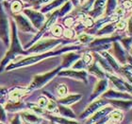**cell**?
<instances>
[{"instance_id":"cell-1","label":"cell","mask_w":132,"mask_h":124,"mask_svg":"<svg viewBox=\"0 0 132 124\" xmlns=\"http://www.w3.org/2000/svg\"><path fill=\"white\" fill-rule=\"evenodd\" d=\"M80 48H81V47H79V46H68V47H66L60 50H49V51H46V52L44 53L27 55V57H25L22 60L11 63L5 69L7 71H10V70H13V69L25 67V66H30L35 64V63H38L39 62L43 61L44 59L49 58V57H54V56L60 55V54H62V53L68 52L70 50H78Z\"/></svg>"},{"instance_id":"cell-35","label":"cell","mask_w":132,"mask_h":124,"mask_svg":"<svg viewBox=\"0 0 132 124\" xmlns=\"http://www.w3.org/2000/svg\"><path fill=\"white\" fill-rule=\"evenodd\" d=\"M118 4V0H107L106 9H105L106 15H111V14H113V12L115 11V9L117 8Z\"/></svg>"},{"instance_id":"cell-36","label":"cell","mask_w":132,"mask_h":124,"mask_svg":"<svg viewBox=\"0 0 132 124\" xmlns=\"http://www.w3.org/2000/svg\"><path fill=\"white\" fill-rule=\"evenodd\" d=\"M95 38L94 36L93 35H90V34H88V33H84V32H80L78 33V35H77V40L79 43H81V44H90L94 39Z\"/></svg>"},{"instance_id":"cell-47","label":"cell","mask_w":132,"mask_h":124,"mask_svg":"<svg viewBox=\"0 0 132 124\" xmlns=\"http://www.w3.org/2000/svg\"><path fill=\"white\" fill-rule=\"evenodd\" d=\"M0 122L1 123H6L7 122V114H6V109L2 104H0Z\"/></svg>"},{"instance_id":"cell-4","label":"cell","mask_w":132,"mask_h":124,"mask_svg":"<svg viewBox=\"0 0 132 124\" xmlns=\"http://www.w3.org/2000/svg\"><path fill=\"white\" fill-rule=\"evenodd\" d=\"M61 69V66L58 67V68L54 69L52 71L46 72L45 74H42V75H36L33 78L32 82L29 84V86L28 87V92L30 93L31 91H34V90H38V89L43 88L44 85H46L47 83H49L50 81L53 80L55 76H57L59 73V71Z\"/></svg>"},{"instance_id":"cell-52","label":"cell","mask_w":132,"mask_h":124,"mask_svg":"<svg viewBox=\"0 0 132 124\" xmlns=\"http://www.w3.org/2000/svg\"><path fill=\"white\" fill-rule=\"evenodd\" d=\"M50 1H52V0H41V1L39 2V6H40V5H44V4H46V3L50 2Z\"/></svg>"},{"instance_id":"cell-50","label":"cell","mask_w":132,"mask_h":124,"mask_svg":"<svg viewBox=\"0 0 132 124\" xmlns=\"http://www.w3.org/2000/svg\"><path fill=\"white\" fill-rule=\"evenodd\" d=\"M26 1H28L30 5H38L39 6V2H40L41 0H26Z\"/></svg>"},{"instance_id":"cell-27","label":"cell","mask_w":132,"mask_h":124,"mask_svg":"<svg viewBox=\"0 0 132 124\" xmlns=\"http://www.w3.org/2000/svg\"><path fill=\"white\" fill-rule=\"evenodd\" d=\"M110 104L117 107L119 110L121 111H127L131 109V99H110Z\"/></svg>"},{"instance_id":"cell-33","label":"cell","mask_w":132,"mask_h":124,"mask_svg":"<svg viewBox=\"0 0 132 124\" xmlns=\"http://www.w3.org/2000/svg\"><path fill=\"white\" fill-rule=\"evenodd\" d=\"M26 8L25 4L21 0H11V10L13 14L21 13L22 11Z\"/></svg>"},{"instance_id":"cell-11","label":"cell","mask_w":132,"mask_h":124,"mask_svg":"<svg viewBox=\"0 0 132 124\" xmlns=\"http://www.w3.org/2000/svg\"><path fill=\"white\" fill-rule=\"evenodd\" d=\"M106 78L111 82V83L113 84V87L116 90L122 92H127V93L131 94V83H129L128 82L124 81L121 78L115 76L114 73H109V72H106Z\"/></svg>"},{"instance_id":"cell-13","label":"cell","mask_w":132,"mask_h":124,"mask_svg":"<svg viewBox=\"0 0 132 124\" xmlns=\"http://www.w3.org/2000/svg\"><path fill=\"white\" fill-rule=\"evenodd\" d=\"M106 3L107 0H94L91 10L87 11V15L91 16L94 20H97L103 16L106 9Z\"/></svg>"},{"instance_id":"cell-21","label":"cell","mask_w":132,"mask_h":124,"mask_svg":"<svg viewBox=\"0 0 132 124\" xmlns=\"http://www.w3.org/2000/svg\"><path fill=\"white\" fill-rule=\"evenodd\" d=\"M4 105H5L4 108L6 109V111H9V112H11V113H16V112H19V111L28 109L27 103H25L22 100H20V101H10V100H8Z\"/></svg>"},{"instance_id":"cell-29","label":"cell","mask_w":132,"mask_h":124,"mask_svg":"<svg viewBox=\"0 0 132 124\" xmlns=\"http://www.w3.org/2000/svg\"><path fill=\"white\" fill-rule=\"evenodd\" d=\"M115 27H114V23H108L106 25L99 28L98 31L95 32L98 36H103V35H110L112 33L115 32Z\"/></svg>"},{"instance_id":"cell-30","label":"cell","mask_w":132,"mask_h":124,"mask_svg":"<svg viewBox=\"0 0 132 124\" xmlns=\"http://www.w3.org/2000/svg\"><path fill=\"white\" fill-rule=\"evenodd\" d=\"M27 107H28V109L32 111L33 113H35L36 115H38V116H43V118H45L46 115L48 114L47 111L45 110L44 108L39 106L37 103H27Z\"/></svg>"},{"instance_id":"cell-40","label":"cell","mask_w":132,"mask_h":124,"mask_svg":"<svg viewBox=\"0 0 132 124\" xmlns=\"http://www.w3.org/2000/svg\"><path fill=\"white\" fill-rule=\"evenodd\" d=\"M121 45L124 47L125 49L128 52V54L131 55V36L128 35V37H126V38L122 39Z\"/></svg>"},{"instance_id":"cell-23","label":"cell","mask_w":132,"mask_h":124,"mask_svg":"<svg viewBox=\"0 0 132 124\" xmlns=\"http://www.w3.org/2000/svg\"><path fill=\"white\" fill-rule=\"evenodd\" d=\"M80 58V54L74 52H69L62 58V63H61V69H66L71 67Z\"/></svg>"},{"instance_id":"cell-38","label":"cell","mask_w":132,"mask_h":124,"mask_svg":"<svg viewBox=\"0 0 132 124\" xmlns=\"http://www.w3.org/2000/svg\"><path fill=\"white\" fill-rule=\"evenodd\" d=\"M80 23L82 24V26L84 27V28H92L94 26V23H95V21H94V18H92L91 16H89V15H86V16L84 17V18H83L81 21H80Z\"/></svg>"},{"instance_id":"cell-51","label":"cell","mask_w":132,"mask_h":124,"mask_svg":"<svg viewBox=\"0 0 132 124\" xmlns=\"http://www.w3.org/2000/svg\"><path fill=\"white\" fill-rule=\"evenodd\" d=\"M20 118V115L18 114V115H16V118H15V119H13V120H11V123H21V120H18V119Z\"/></svg>"},{"instance_id":"cell-10","label":"cell","mask_w":132,"mask_h":124,"mask_svg":"<svg viewBox=\"0 0 132 124\" xmlns=\"http://www.w3.org/2000/svg\"><path fill=\"white\" fill-rule=\"evenodd\" d=\"M112 47L114 58L117 60V62L121 65L127 63V62H128V63H131V55L128 54V52L125 49L124 47L121 45V43H119V40L113 42Z\"/></svg>"},{"instance_id":"cell-24","label":"cell","mask_w":132,"mask_h":124,"mask_svg":"<svg viewBox=\"0 0 132 124\" xmlns=\"http://www.w3.org/2000/svg\"><path fill=\"white\" fill-rule=\"evenodd\" d=\"M81 99H82V95H80V94H70V95H66V96L62 97L57 102L59 104L69 106V105H72L77 102Z\"/></svg>"},{"instance_id":"cell-46","label":"cell","mask_w":132,"mask_h":124,"mask_svg":"<svg viewBox=\"0 0 132 124\" xmlns=\"http://www.w3.org/2000/svg\"><path fill=\"white\" fill-rule=\"evenodd\" d=\"M48 98L45 96H41L40 98L38 99V100H37V104L39 105V106H41V107L44 108L45 109V106H46L47 102H48Z\"/></svg>"},{"instance_id":"cell-14","label":"cell","mask_w":132,"mask_h":124,"mask_svg":"<svg viewBox=\"0 0 132 124\" xmlns=\"http://www.w3.org/2000/svg\"><path fill=\"white\" fill-rule=\"evenodd\" d=\"M112 110H113L112 105H108V104L104 105L103 107L99 108L96 112H94V113L91 116V118H89L87 123H90V124L101 123L103 119L106 118V116H107Z\"/></svg>"},{"instance_id":"cell-17","label":"cell","mask_w":132,"mask_h":124,"mask_svg":"<svg viewBox=\"0 0 132 124\" xmlns=\"http://www.w3.org/2000/svg\"><path fill=\"white\" fill-rule=\"evenodd\" d=\"M20 116L22 118L23 121L27 123H42V122H46L43 116H38L32 111H26L23 110L20 114Z\"/></svg>"},{"instance_id":"cell-7","label":"cell","mask_w":132,"mask_h":124,"mask_svg":"<svg viewBox=\"0 0 132 124\" xmlns=\"http://www.w3.org/2000/svg\"><path fill=\"white\" fill-rule=\"evenodd\" d=\"M22 13H24L26 16L28 17V20L30 21V23L36 30H40L43 27L44 23L45 22V20H46L44 13L29 8L24 9L22 11Z\"/></svg>"},{"instance_id":"cell-9","label":"cell","mask_w":132,"mask_h":124,"mask_svg":"<svg viewBox=\"0 0 132 124\" xmlns=\"http://www.w3.org/2000/svg\"><path fill=\"white\" fill-rule=\"evenodd\" d=\"M13 18L14 22L16 24V27L21 31L27 33H32V34H35L37 32V30L33 27L30 21L28 20V18L24 13L13 14Z\"/></svg>"},{"instance_id":"cell-37","label":"cell","mask_w":132,"mask_h":124,"mask_svg":"<svg viewBox=\"0 0 132 124\" xmlns=\"http://www.w3.org/2000/svg\"><path fill=\"white\" fill-rule=\"evenodd\" d=\"M64 28H62V26L60 25V24H54V25L51 27L50 31H51V33L53 34V36H55L57 38H60L62 36V32H63Z\"/></svg>"},{"instance_id":"cell-3","label":"cell","mask_w":132,"mask_h":124,"mask_svg":"<svg viewBox=\"0 0 132 124\" xmlns=\"http://www.w3.org/2000/svg\"><path fill=\"white\" fill-rule=\"evenodd\" d=\"M64 42L65 41L61 40V39L41 38L37 42H35L31 47H29L28 49L27 48V53H28V55H30V54H39V53L46 52L49 50H53Z\"/></svg>"},{"instance_id":"cell-43","label":"cell","mask_w":132,"mask_h":124,"mask_svg":"<svg viewBox=\"0 0 132 124\" xmlns=\"http://www.w3.org/2000/svg\"><path fill=\"white\" fill-rule=\"evenodd\" d=\"M76 34H77V31L73 28H66L65 30H63V32H62V35H63L66 39L75 38V37H76Z\"/></svg>"},{"instance_id":"cell-8","label":"cell","mask_w":132,"mask_h":124,"mask_svg":"<svg viewBox=\"0 0 132 124\" xmlns=\"http://www.w3.org/2000/svg\"><path fill=\"white\" fill-rule=\"evenodd\" d=\"M59 18V12H58V10H55V11H53L52 14L49 16V18L47 20H45V22L44 23V25H43V27H42L41 28H40V31H39L38 33H37V35L34 37V38L32 39V41L30 42V44L29 45H27L25 47V48L27 49V48H28L29 47H31L35 42H37L39 40V39H41L43 36H44V33H46L47 31H49L50 28H51V27H52L54 24H55L56 22H57V20H58Z\"/></svg>"},{"instance_id":"cell-32","label":"cell","mask_w":132,"mask_h":124,"mask_svg":"<svg viewBox=\"0 0 132 124\" xmlns=\"http://www.w3.org/2000/svg\"><path fill=\"white\" fill-rule=\"evenodd\" d=\"M73 9H74V6H73V4H72L71 1H70V0L66 1L63 5L61 7V9H60V10H58L59 17L66 16L67 14H69L70 12H71Z\"/></svg>"},{"instance_id":"cell-48","label":"cell","mask_w":132,"mask_h":124,"mask_svg":"<svg viewBox=\"0 0 132 124\" xmlns=\"http://www.w3.org/2000/svg\"><path fill=\"white\" fill-rule=\"evenodd\" d=\"M121 2H122L121 6L125 9V10H126V11H130V9H131V5H132L131 0H123V1H121Z\"/></svg>"},{"instance_id":"cell-45","label":"cell","mask_w":132,"mask_h":124,"mask_svg":"<svg viewBox=\"0 0 132 124\" xmlns=\"http://www.w3.org/2000/svg\"><path fill=\"white\" fill-rule=\"evenodd\" d=\"M67 93H68V88H67V86H66L65 84H62V83H61V84H59L58 94L60 95V97L62 98V97L66 96Z\"/></svg>"},{"instance_id":"cell-20","label":"cell","mask_w":132,"mask_h":124,"mask_svg":"<svg viewBox=\"0 0 132 124\" xmlns=\"http://www.w3.org/2000/svg\"><path fill=\"white\" fill-rule=\"evenodd\" d=\"M87 72H88V74L94 75V76H95L98 79H104V78H106V71L100 66V64L97 63V61L94 62V63L92 62L89 64L88 67H87Z\"/></svg>"},{"instance_id":"cell-28","label":"cell","mask_w":132,"mask_h":124,"mask_svg":"<svg viewBox=\"0 0 132 124\" xmlns=\"http://www.w3.org/2000/svg\"><path fill=\"white\" fill-rule=\"evenodd\" d=\"M118 74L122 75L126 80L129 83L132 82V67L131 63H126V64H122L120 67Z\"/></svg>"},{"instance_id":"cell-42","label":"cell","mask_w":132,"mask_h":124,"mask_svg":"<svg viewBox=\"0 0 132 124\" xmlns=\"http://www.w3.org/2000/svg\"><path fill=\"white\" fill-rule=\"evenodd\" d=\"M77 20L76 19V17L73 16H67L63 19V25L66 28H73L74 26H76Z\"/></svg>"},{"instance_id":"cell-44","label":"cell","mask_w":132,"mask_h":124,"mask_svg":"<svg viewBox=\"0 0 132 124\" xmlns=\"http://www.w3.org/2000/svg\"><path fill=\"white\" fill-rule=\"evenodd\" d=\"M81 60H82L83 63L87 65V67H88L89 64L93 62V55H92L90 52H84L83 53L82 57H81Z\"/></svg>"},{"instance_id":"cell-53","label":"cell","mask_w":132,"mask_h":124,"mask_svg":"<svg viewBox=\"0 0 132 124\" xmlns=\"http://www.w3.org/2000/svg\"><path fill=\"white\" fill-rule=\"evenodd\" d=\"M87 1H88V0H79V2H80V7H81L82 5H84V4H85V3L87 2Z\"/></svg>"},{"instance_id":"cell-2","label":"cell","mask_w":132,"mask_h":124,"mask_svg":"<svg viewBox=\"0 0 132 124\" xmlns=\"http://www.w3.org/2000/svg\"><path fill=\"white\" fill-rule=\"evenodd\" d=\"M11 42H10V46H9L8 53L6 54L4 59L0 63V72H2L3 69L6 68V66L8 65L11 60L16 58L17 55H28L27 50L23 48L19 41V38L17 35V27L14 20H12L11 22Z\"/></svg>"},{"instance_id":"cell-22","label":"cell","mask_w":132,"mask_h":124,"mask_svg":"<svg viewBox=\"0 0 132 124\" xmlns=\"http://www.w3.org/2000/svg\"><path fill=\"white\" fill-rule=\"evenodd\" d=\"M29 93L28 88H14L11 92H9V99L10 101H20L24 97Z\"/></svg>"},{"instance_id":"cell-25","label":"cell","mask_w":132,"mask_h":124,"mask_svg":"<svg viewBox=\"0 0 132 124\" xmlns=\"http://www.w3.org/2000/svg\"><path fill=\"white\" fill-rule=\"evenodd\" d=\"M107 120H105V123H119L124 119V113L121 110H114L113 109L107 116Z\"/></svg>"},{"instance_id":"cell-18","label":"cell","mask_w":132,"mask_h":124,"mask_svg":"<svg viewBox=\"0 0 132 124\" xmlns=\"http://www.w3.org/2000/svg\"><path fill=\"white\" fill-rule=\"evenodd\" d=\"M104 99H131V94H127V92L115 91V90H109L108 89L105 93L102 94Z\"/></svg>"},{"instance_id":"cell-31","label":"cell","mask_w":132,"mask_h":124,"mask_svg":"<svg viewBox=\"0 0 132 124\" xmlns=\"http://www.w3.org/2000/svg\"><path fill=\"white\" fill-rule=\"evenodd\" d=\"M58 107H59V114H61L62 116L67 118V119H76V114H75L68 106L59 104L58 103Z\"/></svg>"},{"instance_id":"cell-19","label":"cell","mask_w":132,"mask_h":124,"mask_svg":"<svg viewBox=\"0 0 132 124\" xmlns=\"http://www.w3.org/2000/svg\"><path fill=\"white\" fill-rule=\"evenodd\" d=\"M97 53L100 54V55L108 62V63L110 64V66L111 67V69H112V71L114 72V73H117V74H118L119 70H120V67H121V64L117 62V60H116L113 56H111V54H110L108 50L99 51V52H97Z\"/></svg>"},{"instance_id":"cell-34","label":"cell","mask_w":132,"mask_h":124,"mask_svg":"<svg viewBox=\"0 0 132 124\" xmlns=\"http://www.w3.org/2000/svg\"><path fill=\"white\" fill-rule=\"evenodd\" d=\"M45 110L47 111L48 114H52V115H59V107H58V102L55 100L49 99L47 102L46 106H45Z\"/></svg>"},{"instance_id":"cell-12","label":"cell","mask_w":132,"mask_h":124,"mask_svg":"<svg viewBox=\"0 0 132 124\" xmlns=\"http://www.w3.org/2000/svg\"><path fill=\"white\" fill-rule=\"evenodd\" d=\"M58 76L61 77H67L75 79V80L82 81L86 84L88 82V72L86 70H77V69H61L58 73Z\"/></svg>"},{"instance_id":"cell-49","label":"cell","mask_w":132,"mask_h":124,"mask_svg":"<svg viewBox=\"0 0 132 124\" xmlns=\"http://www.w3.org/2000/svg\"><path fill=\"white\" fill-rule=\"evenodd\" d=\"M127 31H128V35L129 36H131V18H128L127 19Z\"/></svg>"},{"instance_id":"cell-15","label":"cell","mask_w":132,"mask_h":124,"mask_svg":"<svg viewBox=\"0 0 132 124\" xmlns=\"http://www.w3.org/2000/svg\"><path fill=\"white\" fill-rule=\"evenodd\" d=\"M106 104H107V101L105 100L104 98L101 99H94V100L91 101V104L89 105L88 107L85 109V111L80 115V119H89V118H90V116H91L94 112H96L99 108L103 107V106L106 105Z\"/></svg>"},{"instance_id":"cell-55","label":"cell","mask_w":132,"mask_h":124,"mask_svg":"<svg viewBox=\"0 0 132 124\" xmlns=\"http://www.w3.org/2000/svg\"><path fill=\"white\" fill-rule=\"evenodd\" d=\"M121 1H122V0H118V2H119V3H120V2H121Z\"/></svg>"},{"instance_id":"cell-6","label":"cell","mask_w":132,"mask_h":124,"mask_svg":"<svg viewBox=\"0 0 132 124\" xmlns=\"http://www.w3.org/2000/svg\"><path fill=\"white\" fill-rule=\"evenodd\" d=\"M0 39L4 42L6 47L10 46L11 42V27L8 15L6 14L2 4H0Z\"/></svg>"},{"instance_id":"cell-41","label":"cell","mask_w":132,"mask_h":124,"mask_svg":"<svg viewBox=\"0 0 132 124\" xmlns=\"http://www.w3.org/2000/svg\"><path fill=\"white\" fill-rule=\"evenodd\" d=\"M127 19H119L117 22L114 23V27H115V31H123L127 28Z\"/></svg>"},{"instance_id":"cell-16","label":"cell","mask_w":132,"mask_h":124,"mask_svg":"<svg viewBox=\"0 0 132 124\" xmlns=\"http://www.w3.org/2000/svg\"><path fill=\"white\" fill-rule=\"evenodd\" d=\"M109 83L110 82L107 78L99 79V82L96 83V85L94 86V91L92 93L91 97L89 98V101H93L94 99H98L100 96H102V94L105 93L109 89Z\"/></svg>"},{"instance_id":"cell-54","label":"cell","mask_w":132,"mask_h":124,"mask_svg":"<svg viewBox=\"0 0 132 124\" xmlns=\"http://www.w3.org/2000/svg\"><path fill=\"white\" fill-rule=\"evenodd\" d=\"M4 1H11V0H0V3H1V2H4Z\"/></svg>"},{"instance_id":"cell-26","label":"cell","mask_w":132,"mask_h":124,"mask_svg":"<svg viewBox=\"0 0 132 124\" xmlns=\"http://www.w3.org/2000/svg\"><path fill=\"white\" fill-rule=\"evenodd\" d=\"M68 0H52L48 2L47 5H45L44 7H43L41 10V12L43 13H47V12H50V11H53L55 10H58L60 7L63 5L64 3Z\"/></svg>"},{"instance_id":"cell-39","label":"cell","mask_w":132,"mask_h":124,"mask_svg":"<svg viewBox=\"0 0 132 124\" xmlns=\"http://www.w3.org/2000/svg\"><path fill=\"white\" fill-rule=\"evenodd\" d=\"M9 99V90L6 87L0 86V104L4 105L8 101Z\"/></svg>"},{"instance_id":"cell-5","label":"cell","mask_w":132,"mask_h":124,"mask_svg":"<svg viewBox=\"0 0 132 124\" xmlns=\"http://www.w3.org/2000/svg\"><path fill=\"white\" fill-rule=\"evenodd\" d=\"M122 36L119 35L111 36V37H104V38H94L88 46L90 47V49L94 52L109 50L110 47H112L113 42L120 40Z\"/></svg>"}]
</instances>
